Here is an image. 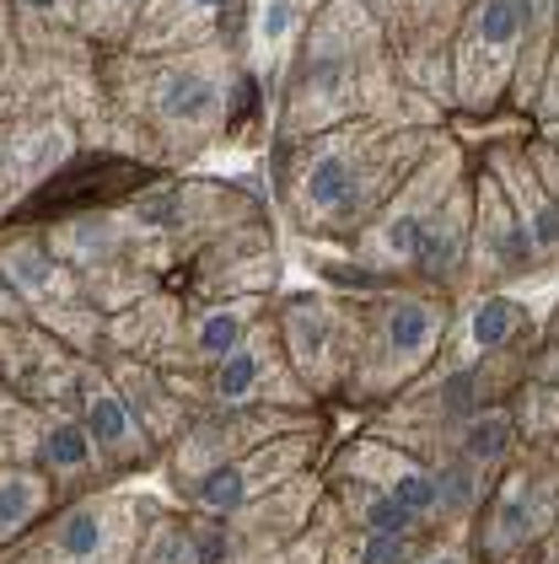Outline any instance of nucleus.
I'll list each match as a JSON object with an SVG mask.
<instances>
[{
  "label": "nucleus",
  "mask_w": 559,
  "mask_h": 564,
  "mask_svg": "<svg viewBox=\"0 0 559 564\" xmlns=\"http://www.w3.org/2000/svg\"><path fill=\"white\" fill-rule=\"evenodd\" d=\"M76 398H82V414L76 420L86 425V435H92V446H97L103 463H140L146 457V431L129 414L125 392L114 388L103 371H76Z\"/></svg>",
  "instance_id": "1a4fd4ad"
},
{
  "label": "nucleus",
  "mask_w": 559,
  "mask_h": 564,
  "mask_svg": "<svg viewBox=\"0 0 559 564\" xmlns=\"http://www.w3.org/2000/svg\"><path fill=\"white\" fill-rule=\"evenodd\" d=\"M140 543L135 500L97 495L71 506L49 532V564H129Z\"/></svg>",
  "instance_id": "39448f33"
},
{
  "label": "nucleus",
  "mask_w": 559,
  "mask_h": 564,
  "mask_svg": "<svg viewBox=\"0 0 559 564\" xmlns=\"http://www.w3.org/2000/svg\"><path fill=\"white\" fill-rule=\"evenodd\" d=\"M415 527L420 517L409 511V506H398L387 489L377 484H361V495H355V532H383V538H415Z\"/></svg>",
  "instance_id": "aec40b11"
},
{
  "label": "nucleus",
  "mask_w": 559,
  "mask_h": 564,
  "mask_svg": "<svg viewBox=\"0 0 559 564\" xmlns=\"http://www.w3.org/2000/svg\"><path fill=\"white\" fill-rule=\"evenodd\" d=\"M49 511L43 468H0V543H17Z\"/></svg>",
  "instance_id": "dca6fc26"
},
{
  "label": "nucleus",
  "mask_w": 559,
  "mask_h": 564,
  "mask_svg": "<svg viewBox=\"0 0 559 564\" xmlns=\"http://www.w3.org/2000/svg\"><path fill=\"white\" fill-rule=\"evenodd\" d=\"M297 28H301V0H258L254 39L264 54H280V48L297 39Z\"/></svg>",
  "instance_id": "5701e85b"
},
{
  "label": "nucleus",
  "mask_w": 559,
  "mask_h": 564,
  "mask_svg": "<svg viewBox=\"0 0 559 564\" xmlns=\"http://www.w3.org/2000/svg\"><path fill=\"white\" fill-rule=\"evenodd\" d=\"M473 242L484 248V259L495 269H527L538 259V242L527 231V220L516 216V205L501 194V183L479 188V220H473Z\"/></svg>",
  "instance_id": "9b49d317"
},
{
  "label": "nucleus",
  "mask_w": 559,
  "mask_h": 564,
  "mask_svg": "<svg viewBox=\"0 0 559 564\" xmlns=\"http://www.w3.org/2000/svg\"><path fill=\"white\" fill-rule=\"evenodd\" d=\"M0 269L17 280V291L22 296H33V302H76V285H71V274H65V263L54 259L43 242H11L6 248V259H0Z\"/></svg>",
  "instance_id": "4468645a"
},
{
  "label": "nucleus",
  "mask_w": 559,
  "mask_h": 564,
  "mask_svg": "<svg viewBox=\"0 0 559 564\" xmlns=\"http://www.w3.org/2000/svg\"><path fill=\"white\" fill-rule=\"evenodd\" d=\"M516 328H522V306H516L512 296H484V302H473V312H469V349L473 355H495Z\"/></svg>",
  "instance_id": "412c9836"
},
{
  "label": "nucleus",
  "mask_w": 559,
  "mask_h": 564,
  "mask_svg": "<svg viewBox=\"0 0 559 564\" xmlns=\"http://www.w3.org/2000/svg\"><path fill=\"white\" fill-rule=\"evenodd\" d=\"M33 457H39L43 474H92L103 457H97V446H92V435H86L82 420H71V414H43L39 420V446H33Z\"/></svg>",
  "instance_id": "2eb2a0df"
},
{
  "label": "nucleus",
  "mask_w": 559,
  "mask_h": 564,
  "mask_svg": "<svg viewBox=\"0 0 559 564\" xmlns=\"http://www.w3.org/2000/svg\"><path fill=\"white\" fill-rule=\"evenodd\" d=\"M22 306H28V296H22L17 280L0 269V323H22Z\"/></svg>",
  "instance_id": "393cba45"
},
{
  "label": "nucleus",
  "mask_w": 559,
  "mask_h": 564,
  "mask_svg": "<svg viewBox=\"0 0 559 564\" xmlns=\"http://www.w3.org/2000/svg\"><path fill=\"white\" fill-rule=\"evenodd\" d=\"M516 441V420L506 409H484V414H469L463 420V446H458V457L473 463V468H490V463H501L506 452H512Z\"/></svg>",
  "instance_id": "6ab92c4d"
},
{
  "label": "nucleus",
  "mask_w": 559,
  "mask_h": 564,
  "mask_svg": "<svg viewBox=\"0 0 559 564\" xmlns=\"http://www.w3.org/2000/svg\"><path fill=\"white\" fill-rule=\"evenodd\" d=\"M329 564H415V538H383V532H350L334 543Z\"/></svg>",
  "instance_id": "4be33fe9"
},
{
  "label": "nucleus",
  "mask_w": 559,
  "mask_h": 564,
  "mask_svg": "<svg viewBox=\"0 0 559 564\" xmlns=\"http://www.w3.org/2000/svg\"><path fill=\"white\" fill-rule=\"evenodd\" d=\"M22 6H28V11H54L60 0H22Z\"/></svg>",
  "instance_id": "bb28decb"
},
{
  "label": "nucleus",
  "mask_w": 559,
  "mask_h": 564,
  "mask_svg": "<svg viewBox=\"0 0 559 564\" xmlns=\"http://www.w3.org/2000/svg\"><path fill=\"white\" fill-rule=\"evenodd\" d=\"M383 188V162L372 156L366 134H329L297 167V205L312 226H350Z\"/></svg>",
  "instance_id": "f03ea898"
},
{
  "label": "nucleus",
  "mask_w": 559,
  "mask_h": 564,
  "mask_svg": "<svg viewBox=\"0 0 559 564\" xmlns=\"http://www.w3.org/2000/svg\"><path fill=\"white\" fill-rule=\"evenodd\" d=\"M226 6L232 0H172V6H162V17L172 22V33H189V22H215Z\"/></svg>",
  "instance_id": "b1692460"
},
{
  "label": "nucleus",
  "mask_w": 559,
  "mask_h": 564,
  "mask_svg": "<svg viewBox=\"0 0 559 564\" xmlns=\"http://www.w3.org/2000/svg\"><path fill=\"white\" fill-rule=\"evenodd\" d=\"M544 521H549V506H544L538 484H533L527 474L506 478V489L495 495L490 527H484V549H490V554H512V549H522Z\"/></svg>",
  "instance_id": "f8f14e48"
},
{
  "label": "nucleus",
  "mask_w": 559,
  "mask_h": 564,
  "mask_svg": "<svg viewBox=\"0 0 559 564\" xmlns=\"http://www.w3.org/2000/svg\"><path fill=\"white\" fill-rule=\"evenodd\" d=\"M420 564H463V554H458V549H436V554H426Z\"/></svg>",
  "instance_id": "a878e982"
},
{
  "label": "nucleus",
  "mask_w": 559,
  "mask_h": 564,
  "mask_svg": "<svg viewBox=\"0 0 559 564\" xmlns=\"http://www.w3.org/2000/svg\"><path fill=\"white\" fill-rule=\"evenodd\" d=\"M361 317V345H355V382L361 388H393L409 371H420L441 334H447V306L436 296H383L366 302Z\"/></svg>",
  "instance_id": "f257e3e1"
},
{
  "label": "nucleus",
  "mask_w": 559,
  "mask_h": 564,
  "mask_svg": "<svg viewBox=\"0 0 559 564\" xmlns=\"http://www.w3.org/2000/svg\"><path fill=\"white\" fill-rule=\"evenodd\" d=\"M501 194L516 205V216L527 220V231H533L538 253H544V248H559V194L544 183V177L527 173V167H516V173H506Z\"/></svg>",
  "instance_id": "f3484780"
},
{
  "label": "nucleus",
  "mask_w": 559,
  "mask_h": 564,
  "mask_svg": "<svg viewBox=\"0 0 559 564\" xmlns=\"http://www.w3.org/2000/svg\"><path fill=\"white\" fill-rule=\"evenodd\" d=\"M280 377H286V371H280L275 339L248 334L226 360L211 366V398H215V409H254V403H269L264 388H275Z\"/></svg>",
  "instance_id": "9d476101"
},
{
  "label": "nucleus",
  "mask_w": 559,
  "mask_h": 564,
  "mask_svg": "<svg viewBox=\"0 0 559 564\" xmlns=\"http://www.w3.org/2000/svg\"><path fill=\"white\" fill-rule=\"evenodd\" d=\"M533 28V0H479L458 44V91L463 102H490L512 82L516 48Z\"/></svg>",
  "instance_id": "7ed1b4c3"
},
{
  "label": "nucleus",
  "mask_w": 559,
  "mask_h": 564,
  "mask_svg": "<svg viewBox=\"0 0 559 564\" xmlns=\"http://www.w3.org/2000/svg\"><path fill=\"white\" fill-rule=\"evenodd\" d=\"M28 564H39V560H28ZM43 564H49V560H43Z\"/></svg>",
  "instance_id": "c85d7f7f"
},
{
  "label": "nucleus",
  "mask_w": 559,
  "mask_h": 564,
  "mask_svg": "<svg viewBox=\"0 0 559 564\" xmlns=\"http://www.w3.org/2000/svg\"><path fill=\"white\" fill-rule=\"evenodd\" d=\"M301 463H307V441H301V431L269 435L264 446L243 452V457H232V463H221V468H211V474H200L194 484H189V495H194L200 511L232 517V511L254 506V500H264V495L286 489V484L301 474Z\"/></svg>",
  "instance_id": "20e7f679"
},
{
  "label": "nucleus",
  "mask_w": 559,
  "mask_h": 564,
  "mask_svg": "<svg viewBox=\"0 0 559 564\" xmlns=\"http://www.w3.org/2000/svg\"><path fill=\"white\" fill-rule=\"evenodd\" d=\"M344 328L340 312L323 302V296H291L280 312V349L291 355L297 377L307 388H329L334 377L350 371V355H344Z\"/></svg>",
  "instance_id": "0eeeda50"
},
{
  "label": "nucleus",
  "mask_w": 559,
  "mask_h": 564,
  "mask_svg": "<svg viewBox=\"0 0 559 564\" xmlns=\"http://www.w3.org/2000/svg\"><path fill=\"white\" fill-rule=\"evenodd\" d=\"M146 108L168 140L172 134H205L226 108V82L205 59H172L146 82Z\"/></svg>",
  "instance_id": "423d86ee"
},
{
  "label": "nucleus",
  "mask_w": 559,
  "mask_h": 564,
  "mask_svg": "<svg viewBox=\"0 0 559 564\" xmlns=\"http://www.w3.org/2000/svg\"><path fill=\"white\" fill-rule=\"evenodd\" d=\"M549 188H555V194H559V177H555V183H549Z\"/></svg>",
  "instance_id": "cd10ccee"
},
{
  "label": "nucleus",
  "mask_w": 559,
  "mask_h": 564,
  "mask_svg": "<svg viewBox=\"0 0 559 564\" xmlns=\"http://www.w3.org/2000/svg\"><path fill=\"white\" fill-rule=\"evenodd\" d=\"M226 554V532H200L189 521H157L151 532H140L135 560L129 564H221Z\"/></svg>",
  "instance_id": "ddd939ff"
},
{
  "label": "nucleus",
  "mask_w": 559,
  "mask_h": 564,
  "mask_svg": "<svg viewBox=\"0 0 559 564\" xmlns=\"http://www.w3.org/2000/svg\"><path fill=\"white\" fill-rule=\"evenodd\" d=\"M254 334V317L243 312V302H221V306H205L200 317H194V328H189V349H194V360H226L232 349L243 345Z\"/></svg>",
  "instance_id": "a211bd4d"
},
{
  "label": "nucleus",
  "mask_w": 559,
  "mask_h": 564,
  "mask_svg": "<svg viewBox=\"0 0 559 564\" xmlns=\"http://www.w3.org/2000/svg\"><path fill=\"white\" fill-rule=\"evenodd\" d=\"M291 431V414H280V409H226L215 425H200L194 435H183V452H178V468H183V484H194L200 474H211L221 463H232V457H243V452H254L264 446L269 435H286Z\"/></svg>",
  "instance_id": "6e6552de"
}]
</instances>
